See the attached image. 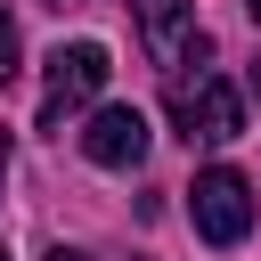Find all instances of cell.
Listing matches in <instances>:
<instances>
[{
  "instance_id": "8992f818",
  "label": "cell",
  "mask_w": 261,
  "mask_h": 261,
  "mask_svg": "<svg viewBox=\"0 0 261 261\" xmlns=\"http://www.w3.org/2000/svg\"><path fill=\"white\" fill-rule=\"evenodd\" d=\"M8 82H16V16L0 8V90H8Z\"/></svg>"
},
{
  "instance_id": "6da1fadb",
  "label": "cell",
  "mask_w": 261,
  "mask_h": 261,
  "mask_svg": "<svg viewBox=\"0 0 261 261\" xmlns=\"http://www.w3.org/2000/svg\"><path fill=\"white\" fill-rule=\"evenodd\" d=\"M171 122H179V139L188 147H228L237 130H245V98L220 82V73H171Z\"/></svg>"
},
{
  "instance_id": "5b68a950",
  "label": "cell",
  "mask_w": 261,
  "mask_h": 261,
  "mask_svg": "<svg viewBox=\"0 0 261 261\" xmlns=\"http://www.w3.org/2000/svg\"><path fill=\"white\" fill-rule=\"evenodd\" d=\"M82 155H90L98 171H139V155H147V114H139V106H98L90 130H82Z\"/></svg>"
},
{
  "instance_id": "3957f363",
  "label": "cell",
  "mask_w": 261,
  "mask_h": 261,
  "mask_svg": "<svg viewBox=\"0 0 261 261\" xmlns=\"http://www.w3.org/2000/svg\"><path fill=\"white\" fill-rule=\"evenodd\" d=\"M106 73H114V57L98 41H57L49 49V90H41V130H65V114L106 90Z\"/></svg>"
},
{
  "instance_id": "30bf717a",
  "label": "cell",
  "mask_w": 261,
  "mask_h": 261,
  "mask_svg": "<svg viewBox=\"0 0 261 261\" xmlns=\"http://www.w3.org/2000/svg\"><path fill=\"white\" fill-rule=\"evenodd\" d=\"M245 8H253V24H261V0H245Z\"/></svg>"
},
{
  "instance_id": "277c9868",
  "label": "cell",
  "mask_w": 261,
  "mask_h": 261,
  "mask_svg": "<svg viewBox=\"0 0 261 261\" xmlns=\"http://www.w3.org/2000/svg\"><path fill=\"white\" fill-rule=\"evenodd\" d=\"M188 220H196V237L204 245H245L253 237V179L245 171H196V188H188Z\"/></svg>"
},
{
  "instance_id": "9c48e42d",
  "label": "cell",
  "mask_w": 261,
  "mask_h": 261,
  "mask_svg": "<svg viewBox=\"0 0 261 261\" xmlns=\"http://www.w3.org/2000/svg\"><path fill=\"white\" fill-rule=\"evenodd\" d=\"M0 188H8V130H0Z\"/></svg>"
},
{
  "instance_id": "ba28073f",
  "label": "cell",
  "mask_w": 261,
  "mask_h": 261,
  "mask_svg": "<svg viewBox=\"0 0 261 261\" xmlns=\"http://www.w3.org/2000/svg\"><path fill=\"white\" fill-rule=\"evenodd\" d=\"M245 90H253V98H261V57H253V65H245Z\"/></svg>"
},
{
  "instance_id": "52a82bcc",
  "label": "cell",
  "mask_w": 261,
  "mask_h": 261,
  "mask_svg": "<svg viewBox=\"0 0 261 261\" xmlns=\"http://www.w3.org/2000/svg\"><path fill=\"white\" fill-rule=\"evenodd\" d=\"M49 261H114V253H82V245H57Z\"/></svg>"
},
{
  "instance_id": "7a4b0ae2",
  "label": "cell",
  "mask_w": 261,
  "mask_h": 261,
  "mask_svg": "<svg viewBox=\"0 0 261 261\" xmlns=\"http://www.w3.org/2000/svg\"><path fill=\"white\" fill-rule=\"evenodd\" d=\"M130 24H139L147 65H163V73H188V65L212 57V41H204V24H196L188 0H130Z\"/></svg>"
},
{
  "instance_id": "7c38bea8",
  "label": "cell",
  "mask_w": 261,
  "mask_h": 261,
  "mask_svg": "<svg viewBox=\"0 0 261 261\" xmlns=\"http://www.w3.org/2000/svg\"><path fill=\"white\" fill-rule=\"evenodd\" d=\"M0 261H8V253H0Z\"/></svg>"
},
{
  "instance_id": "8fae6325",
  "label": "cell",
  "mask_w": 261,
  "mask_h": 261,
  "mask_svg": "<svg viewBox=\"0 0 261 261\" xmlns=\"http://www.w3.org/2000/svg\"><path fill=\"white\" fill-rule=\"evenodd\" d=\"M49 8H73V0H49Z\"/></svg>"
}]
</instances>
